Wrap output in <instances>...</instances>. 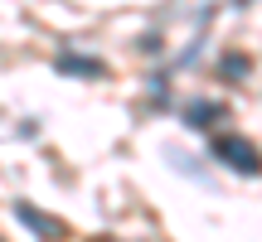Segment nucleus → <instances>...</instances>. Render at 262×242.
Returning a JSON list of instances; mask_svg holds the SVG:
<instances>
[{"label":"nucleus","instance_id":"obj_1","mask_svg":"<svg viewBox=\"0 0 262 242\" xmlns=\"http://www.w3.org/2000/svg\"><path fill=\"white\" fill-rule=\"evenodd\" d=\"M209 155H214L224 170L243 175V179H257L262 175V155L253 150V140H243V136H219L214 146H209Z\"/></svg>","mask_w":262,"mask_h":242},{"label":"nucleus","instance_id":"obj_2","mask_svg":"<svg viewBox=\"0 0 262 242\" xmlns=\"http://www.w3.org/2000/svg\"><path fill=\"white\" fill-rule=\"evenodd\" d=\"M15 218H19V223H25L34 237H44V242H58V237H63V223H58L54 213H39V208H34V204H25V199L15 204Z\"/></svg>","mask_w":262,"mask_h":242},{"label":"nucleus","instance_id":"obj_3","mask_svg":"<svg viewBox=\"0 0 262 242\" xmlns=\"http://www.w3.org/2000/svg\"><path fill=\"white\" fill-rule=\"evenodd\" d=\"M54 73H63V78H107V63H102V58H88V54L63 49V54L54 58Z\"/></svg>","mask_w":262,"mask_h":242},{"label":"nucleus","instance_id":"obj_4","mask_svg":"<svg viewBox=\"0 0 262 242\" xmlns=\"http://www.w3.org/2000/svg\"><path fill=\"white\" fill-rule=\"evenodd\" d=\"M228 116V107L224 102H185V112H180V121H185L189 131H209V126H219V121Z\"/></svg>","mask_w":262,"mask_h":242},{"label":"nucleus","instance_id":"obj_5","mask_svg":"<svg viewBox=\"0 0 262 242\" xmlns=\"http://www.w3.org/2000/svg\"><path fill=\"white\" fill-rule=\"evenodd\" d=\"M170 165L180 170V175H189L194 184H204V189H214V179H209V170L199 165V160H189V155H180V150H170Z\"/></svg>","mask_w":262,"mask_h":242},{"label":"nucleus","instance_id":"obj_6","mask_svg":"<svg viewBox=\"0 0 262 242\" xmlns=\"http://www.w3.org/2000/svg\"><path fill=\"white\" fill-rule=\"evenodd\" d=\"M248 54H224V63H219V78H224V83H243L248 78Z\"/></svg>","mask_w":262,"mask_h":242}]
</instances>
